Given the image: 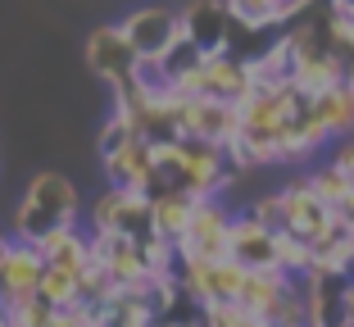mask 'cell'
<instances>
[{
    "label": "cell",
    "instance_id": "1",
    "mask_svg": "<svg viewBox=\"0 0 354 327\" xmlns=\"http://www.w3.org/2000/svg\"><path fill=\"white\" fill-rule=\"evenodd\" d=\"M77 218H82V191L64 173H37L28 182V191H23L14 218H10V236L46 245L50 236L68 232V227H82Z\"/></svg>",
    "mask_w": 354,
    "mask_h": 327
},
{
    "label": "cell",
    "instance_id": "2",
    "mask_svg": "<svg viewBox=\"0 0 354 327\" xmlns=\"http://www.w3.org/2000/svg\"><path fill=\"white\" fill-rule=\"evenodd\" d=\"M91 232H123V236H150V191L132 187H104L86 209Z\"/></svg>",
    "mask_w": 354,
    "mask_h": 327
},
{
    "label": "cell",
    "instance_id": "3",
    "mask_svg": "<svg viewBox=\"0 0 354 327\" xmlns=\"http://www.w3.org/2000/svg\"><path fill=\"white\" fill-rule=\"evenodd\" d=\"M232 218H236V205H227V196L200 200L187 236L177 241V254L182 259H227L232 254Z\"/></svg>",
    "mask_w": 354,
    "mask_h": 327
},
{
    "label": "cell",
    "instance_id": "4",
    "mask_svg": "<svg viewBox=\"0 0 354 327\" xmlns=\"http://www.w3.org/2000/svg\"><path fill=\"white\" fill-rule=\"evenodd\" d=\"M245 273L250 268L236 264V259H182L177 264V282L196 305H227V300L241 296L245 286Z\"/></svg>",
    "mask_w": 354,
    "mask_h": 327
},
{
    "label": "cell",
    "instance_id": "5",
    "mask_svg": "<svg viewBox=\"0 0 354 327\" xmlns=\"http://www.w3.org/2000/svg\"><path fill=\"white\" fill-rule=\"evenodd\" d=\"M41 277H46L41 245L5 236V245H0V305L14 309V305H23V300H37Z\"/></svg>",
    "mask_w": 354,
    "mask_h": 327
},
{
    "label": "cell",
    "instance_id": "6",
    "mask_svg": "<svg viewBox=\"0 0 354 327\" xmlns=\"http://www.w3.org/2000/svg\"><path fill=\"white\" fill-rule=\"evenodd\" d=\"M281 214H286V232H295V236H304L309 245H318L327 232L336 227V218L341 214L332 209V205H323L318 200V191L309 187V173H300V178H291V182H281Z\"/></svg>",
    "mask_w": 354,
    "mask_h": 327
},
{
    "label": "cell",
    "instance_id": "7",
    "mask_svg": "<svg viewBox=\"0 0 354 327\" xmlns=\"http://www.w3.org/2000/svg\"><path fill=\"white\" fill-rule=\"evenodd\" d=\"M123 32H127V41L136 46L141 59H164V55L187 37L182 10H173V5H141V10H132L123 19Z\"/></svg>",
    "mask_w": 354,
    "mask_h": 327
},
{
    "label": "cell",
    "instance_id": "8",
    "mask_svg": "<svg viewBox=\"0 0 354 327\" xmlns=\"http://www.w3.org/2000/svg\"><path fill=\"white\" fill-rule=\"evenodd\" d=\"M86 68H91L95 77H100L104 86H123L132 82L136 64H141V55H136V46L127 41L123 23H104V28H95L91 37H86Z\"/></svg>",
    "mask_w": 354,
    "mask_h": 327
},
{
    "label": "cell",
    "instance_id": "9",
    "mask_svg": "<svg viewBox=\"0 0 354 327\" xmlns=\"http://www.w3.org/2000/svg\"><path fill=\"white\" fill-rule=\"evenodd\" d=\"M182 137L191 141H209V146H232L241 137V105L232 100H182Z\"/></svg>",
    "mask_w": 354,
    "mask_h": 327
},
{
    "label": "cell",
    "instance_id": "10",
    "mask_svg": "<svg viewBox=\"0 0 354 327\" xmlns=\"http://www.w3.org/2000/svg\"><path fill=\"white\" fill-rule=\"evenodd\" d=\"M182 28H187V37L205 55H223V50H232L236 19H232L227 0H191L187 10H182Z\"/></svg>",
    "mask_w": 354,
    "mask_h": 327
},
{
    "label": "cell",
    "instance_id": "11",
    "mask_svg": "<svg viewBox=\"0 0 354 327\" xmlns=\"http://www.w3.org/2000/svg\"><path fill=\"white\" fill-rule=\"evenodd\" d=\"M95 241V264L114 277L118 286L146 282V254H141V236H123V232H91Z\"/></svg>",
    "mask_w": 354,
    "mask_h": 327
},
{
    "label": "cell",
    "instance_id": "12",
    "mask_svg": "<svg viewBox=\"0 0 354 327\" xmlns=\"http://www.w3.org/2000/svg\"><path fill=\"white\" fill-rule=\"evenodd\" d=\"M232 259L245 268H277V232L250 209H236L232 218Z\"/></svg>",
    "mask_w": 354,
    "mask_h": 327
},
{
    "label": "cell",
    "instance_id": "13",
    "mask_svg": "<svg viewBox=\"0 0 354 327\" xmlns=\"http://www.w3.org/2000/svg\"><path fill=\"white\" fill-rule=\"evenodd\" d=\"M100 164H104V182L109 187H132V191L155 187V141H146V137L127 141L123 150L104 155Z\"/></svg>",
    "mask_w": 354,
    "mask_h": 327
},
{
    "label": "cell",
    "instance_id": "14",
    "mask_svg": "<svg viewBox=\"0 0 354 327\" xmlns=\"http://www.w3.org/2000/svg\"><path fill=\"white\" fill-rule=\"evenodd\" d=\"M196 209H200V196H191V191H155L150 196V227H155V236L182 241Z\"/></svg>",
    "mask_w": 354,
    "mask_h": 327
},
{
    "label": "cell",
    "instance_id": "15",
    "mask_svg": "<svg viewBox=\"0 0 354 327\" xmlns=\"http://www.w3.org/2000/svg\"><path fill=\"white\" fill-rule=\"evenodd\" d=\"M41 254H46V264L68 268V273L86 277V273L95 268V241H91V227H68V232L50 236V241L41 245Z\"/></svg>",
    "mask_w": 354,
    "mask_h": 327
},
{
    "label": "cell",
    "instance_id": "16",
    "mask_svg": "<svg viewBox=\"0 0 354 327\" xmlns=\"http://www.w3.org/2000/svg\"><path fill=\"white\" fill-rule=\"evenodd\" d=\"M291 282H295V277L281 273V268H250V273H245V286H241V296H236V305L263 318L281 296H286V286H291Z\"/></svg>",
    "mask_w": 354,
    "mask_h": 327
},
{
    "label": "cell",
    "instance_id": "17",
    "mask_svg": "<svg viewBox=\"0 0 354 327\" xmlns=\"http://www.w3.org/2000/svg\"><path fill=\"white\" fill-rule=\"evenodd\" d=\"M313 114L323 118V127L332 132V141L350 137L354 132V82H341V86H332V91L313 95Z\"/></svg>",
    "mask_w": 354,
    "mask_h": 327
},
{
    "label": "cell",
    "instance_id": "18",
    "mask_svg": "<svg viewBox=\"0 0 354 327\" xmlns=\"http://www.w3.org/2000/svg\"><path fill=\"white\" fill-rule=\"evenodd\" d=\"M227 10L241 28H254V32L291 28V0H227Z\"/></svg>",
    "mask_w": 354,
    "mask_h": 327
},
{
    "label": "cell",
    "instance_id": "19",
    "mask_svg": "<svg viewBox=\"0 0 354 327\" xmlns=\"http://www.w3.org/2000/svg\"><path fill=\"white\" fill-rule=\"evenodd\" d=\"M37 296H41L50 309H73V305H86V286H82L77 273L46 264V277H41V291H37Z\"/></svg>",
    "mask_w": 354,
    "mask_h": 327
},
{
    "label": "cell",
    "instance_id": "20",
    "mask_svg": "<svg viewBox=\"0 0 354 327\" xmlns=\"http://www.w3.org/2000/svg\"><path fill=\"white\" fill-rule=\"evenodd\" d=\"M309 187L318 191V200L323 205H332V209H341L345 200H350V191H354V178L345 169H336L332 159H323V164H309Z\"/></svg>",
    "mask_w": 354,
    "mask_h": 327
},
{
    "label": "cell",
    "instance_id": "21",
    "mask_svg": "<svg viewBox=\"0 0 354 327\" xmlns=\"http://www.w3.org/2000/svg\"><path fill=\"white\" fill-rule=\"evenodd\" d=\"M277 268L291 273V277H309L313 273V245L304 241V236L277 227Z\"/></svg>",
    "mask_w": 354,
    "mask_h": 327
},
{
    "label": "cell",
    "instance_id": "22",
    "mask_svg": "<svg viewBox=\"0 0 354 327\" xmlns=\"http://www.w3.org/2000/svg\"><path fill=\"white\" fill-rule=\"evenodd\" d=\"M136 137H141V123H136L132 114H118V109H114V114H109V123L100 127V159L114 155V150H123L127 141H136Z\"/></svg>",
    "mask_w": 354,
    "mask_h": 327
},
{
    "label": "cell",
    "instance_id": "23",
    "mask_svg": "<svg viewBox=\"0 0 354 327\" xmlns=\"http://www.w3.org/2000/svg\"><path fill=\"white\" fill-rule=\"evenodd\" d=\"M205 327H268V323L250 309H241L236 300H227V305H205Z\"/></svg>",
    "mask_w": 354,
    "mask_h": 327
},
{
    "label": "cell",
    "instance_id": "24",
    "mask_svg": "<svg viewBox=\"0 0 354 327\" xmlns=\"http://www.w3.org/2000/svg\"><path fill=\"white\" fill-rule=\"evenodd\" d=\"M245 209H250L259 223H268L272 232H277L281 223H286V214H281V191H263V196H254V200L245 205Z\"/></svg>",
    "mask_w": 354,
    "mask_h": 327
},
{
    "label": "cell",
    "instance_id": "25",
    "mask_svg": "<svg viewBox=\"0 0 354 327\" xmlns=\"http://www.w3.org/2000/svg\"><path fill=\"white\" fill-rule=\"evenodd\" d=\"M50 327H100V318H95L91 305H73V309H55Z\"/></svg>",
    "mask_w": 354,
    "mask_h": 327
},
{
    "label": "cell",
    "instance_id": "26",
    "mask_svg": "<svg viewBox=\"0 0 354 327\" xmlns=\"http://www.w3.org/2000/svg\"><path fill=\"white\" fill-rule=\"evenodd\" d=\"M327 159L354 178V132H350V137H336V141H332V155H327Z\"/></svg>",
    "mask_w": 354,
    "mask_h": 327
},
{
    "label": "cell",
    "instance_id": "27",
    "mask_svg": "<svg viewBox=\"0 0 354 327\" xmlns=\"http://www.w3.org/2000/svg\"><path fill=\"white\" fill-rule=\"evenodd\" d=\"M345 314H350V327H354V277L345 282Z\"/></svg>",
    "mask_w": 354,
    "mask_h": 327
},
{
    "label": "cell",
    "instance_id": "28",
    "mask_svg": "<svg viewBox=\"0 0 354 327\" xmlns=\"http://www.w3.org/2000/svg\"><path fill=\"white\" fill-rule=\"evenodd\" d=\"M0 327H14V323H10V309H5V305H0Z\"/></svg>",
    "mask_w": 354,
    "mask_h": 327
},
{
    "label": "cell",
    "instance_id": "29",
    "mask_svg": "<svg viewBox=\"0 0 354 327\" xmlns=\"http://www.w3.org/2000/svg\"><path fill=\"white\" fill-rule=\"evenodd\" d=\"M159 327H205V323H159Z\"/></svg>",
    "mask_w": 354,
    "mask_h": 327
},
{
    "label": "cell",
    "instance_id": "30",
    "mask_svg": "<svg viewBox=\"0 0 354 327\" xmlns=\"http://www.w3.org/2000/svg\"><path fill=\"white\" fill-rule=\"evenodd\" d=\"M5 236H10V232H5V227H0V241H5Z\"/></svg>",
    "mask_w": 354,
    "mask_h": 327
}]
</instances>
